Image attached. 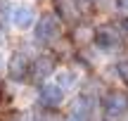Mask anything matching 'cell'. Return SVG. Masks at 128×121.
I'll return each mask as SVG.
<instances>
[{"label":"cell","instance_id":"6da1fadb","mask_svg":"<svg viewBox=\"0 0 128 121\" xmlns=\"http://www.w3.org/2000/svg\"><path fill=\"white\" fill-rule=\"evenodd\" d=\"M64 33H66V24L57 17L52 10L38 14V22L33 26V43L43 50H55L57 45L64 40Z\"/></svg>","mask_w":128,"mask_h":121},{"label":"cell","instance_id":"7a4b0ae2","mask_svg":"<svg viewBox=\"0 0 128 121\" xmlns=\"http://www.w3.org/2000/svg\"><path fill=\"white\" fill-rule=\"evenodd\" d=\"M128 45L126 36L121 33L116 19H100L95 22V36H92V48L100 52L102 57H112V55H119L121 50Z\"/></svg>","mask_w":128,"mask_h":121},{"label":"cell","instance_id":"3957f363","mask_svg":"<svg viewBox=\"0 0 128 121\" xmlns=\"http://www.w3.org/2000/svg\"><path fill=\"white\" fill-rule=\"evenodd\" d=\"M92 36H95V19L92 17H83L81 22L66 26L64 40L71 50H81V48L92 45Z\"/></svg>","mask_w":128,"mask_h":121},{"label":"cell","instance_id":"277c9868","mask_svg":"<svg viewBox=\"0 0 128 121\" xmlns=\"http://www.w3.org/2000/svg\"><path fill=\"white\" fill-rule=\"evenodd\" d=\"M31 52L26 48H17V50L10 55L7 60V78L14 81V83H26L31 78V62H33Z\"/></svg>","mask_w":128,"mask_h":121},{"label":"cell","instance_id":"5b68a950","mask_svg":"<svg viewBox=\"0 0 128 121\" xmlns=\"http://www.w3.org/2000/svg\"><path fill=\"white\" fill-rule=\"evenodd\" d=\"M57 64H60V57L55 55V50L38 52V55L33 57V62H31V78L28 81H33V83H38V86L48 83V78L57 74Z\"/></svg>","mask_w":128,"mask_h":121},{"label":"cell","instance_id":"8992f818","mask_svg":"<svg viewBox=\"0 0 128 121\" xmlns=\"http://www.w3.org/2000/svg\"><path fill=\"white\" fill-rule=\"evenodd\" d=\"M100 109L107 119H119L128 112V93L121 88H107L100 95Z\"/></svg>","mask_w":128,"mask_h":121},{"label":"cell","instance_id":"52a82bcc","mask_svg":"<svg viewBox=\"0 0 128 121\" xmlns=\"http://www.w3.org/2000/svg\"><path fill=\"white\" fill-rule=\"evenodd\" d=\"M38 10L36 5L31 2H17L12 10H10V22H12V26L17 28V31H33V26H36L38 22Z\"/></svg>","mask_w":128,"mask_h":121},{"label":"cell","instance_id":"ba28073f","mask_svg":"<svg viewBox=\"0 0 128 121\" xmlns=\"http://www.w3.org/2000/svg\"><path fill=\"white\" fill-rule=\"evenodd\" d=\"M50 10L62 19L66 26L81 22L83 17H88V12L83 10V5L78 0H50Z\"/></svg>","mask_w":128,"mask_h":121},{"label":"cell","instance_id":"9c48e42d","mask_svg":"<svg viewBox=\"0 0 128 121\" xmlns=\"http://www.w3.org/2000/svg\"><path fill=\"white\" fill-rule=\"evenodd\" d=\"M92 112H95V100L90 93H81L66 109V116L64 121H90Z\"/></svg>","mask_w":128,"mask_h":121},{"label":"cell","instance_id":"30bf717a","mask_svg":"<svg viewBox=\"0 0 128 121\" xmlns=\"http://www.w3.org/2000/svg\"><path fill=\"white\" fill-rule=\"evenodd\" d=\"M64 93L66 90L60 83H55V81L52 83H43V86H38V104L43 109H57L64 102Z\"/></svg>","mask_w":128,"mask_h":121},{"label":"cell","instance_id":"8fae6325","mask_svg":"<svg viewBox=\"0 0 128 121\" xmlns=\"http://www.w3.org/2000/svg\"><path fill=\"white\" fill-rule=\"evenodd\" d=\"M88 17L97 19V22L116 17V0H92L88 7Z\"/></svg>","mask_w":128,"mask_h":121},{"label":"cell","instance_id":"7c38bea8","mask_svg":"<svg viewBox=\"0 0 128 121\" xmlns=\"http://www.w3.org/2000/svg\"><path fill=\"white\" fill-rule=\"evenodd\" d=\"M55 83H60L64 90H71L74 86L78 83V71H76V69H57Z\"/></svg>","mask_w":128,"mask_h":121},{"label":"cell","instance_id":"4fadbf2b","mask_svg":"<svg viewBox=\"0 0 128 121\" xmlns=\"http://www.w3.org/2000/svg\"><path fill=\"white\" fill-rule=\"evenodd\" d=\"M114 71H116V78H119L121 83L128 88V57H121V60H116Z\"/></svg>","mask_w":128,"mask_h":121},{"label":"cell","instance_id":"5bb4252c","mask_svg":"<svg viewBox=\"0 0 128 121\" xmlns=\"http://www.w3.org/2000/svg\"><path fill=\"white\" fill-rule=\"evenodd\" d=\"M116 24H119V28H121V33L126 36V40H128V14H116Z\"/></svg>","mask_w":128,"mask_h":121},{"label":"cell","instance_id":"9a60e30c","mask_svg":"<svg viewBox=\"0 0 128 121\" xmlns=\"http://www.w3.org/2000/svg\"><path fill=\"white\" fill-rule=\"evenodd\" d=\"M116 14H128V0H116Z\"/></svg>","mask_w":128,"mask_h":121},{"label":"cell","instance_id":"2e32d148","mask_svg":"<svg viewBox=\"0 0 128 121\" xmlns=\"http://www.w3.org/2000/svg\"><path fill=\"white\" fill-rule=\"evenodd\" d=\"M78 2H81V5H83V10L88 12V7H90V2H92V0H78Z\"/></svg>","mask_w":128,"mask_h":121}]
</instances>
